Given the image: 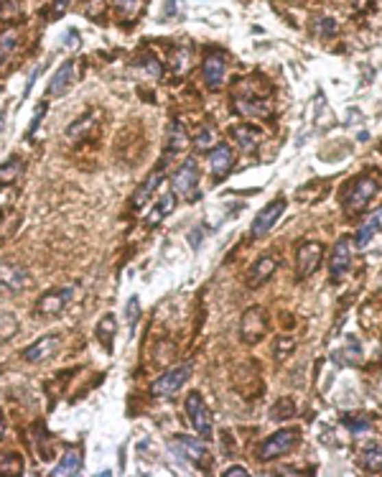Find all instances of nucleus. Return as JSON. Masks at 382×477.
Instances as JSON below:
<instances>
[{
	"label": "nucleus",
	"instance_id": "obj_1",
	"mask_svg": "<svg viewBox=\"0 0 382 477\" xmlns=\"http://www.w3.org/2000/svg\"><path fill=\"white\" fill-rule=\"evenodd\" d=\"M263 80H242L235 90V110L245 117H270V87L260 84Z\"/></svg>",
	"mask_w": 382,
	"mask_h": 477
},
{
	"label": "nucleus",
	"instance_id": "obj_2",
	"mask_svg": "<svg viewBox=\"0 0 382 477\" xmlns=\"http://www.w3.org/2000/svg\"><path fill=\"white\" fill-rule=\"evenodd\" d=\"M380 184L374 176H357L355 181H349L344 194H342V202H344V209L347 212H359L370 205V199L377 194Z\"/></svg>",
	"mask_w": 382,
	"mask_h": 477
},
{
	"label": "nucleus",
	"instance_id": "obj_3",
	"mask_svg": "<svg viewBox=\"0 0 382 477\" xmlns=\"http://www.w3.org/2000/svg\"><path fill=\"white\" fill-rule=\"evenodd\" d=\"M301 441V432L298 429H278L276 434H270L258 450L260 462H270V459L280 457L285 452H291Z\"/></svg>",
	"mask_w": 382,
	"mask_h": 477
},
{
	"label": "nucleus",
	"instance_id": "obj_4",
	"mask_svg": "<svg viewBox=\"0 0 382 477\" xmlns=\"http://www.w3.org/2000/svg\"><path fill=\"white\" fill-rule=\"evenodd\" d=\"M171 184H174V194H178L187 202H196V197H199V166L194 159H187L181 163V169L174 174Z\"/></svg>",
	"mask_w": 382,
	"mask_h": 477
},
{
	"label": "nucleus",
	"instance_id": "obj_5",
	"mask_svg": "<svg viewBox=\"0 0 382 477\" xmlns=\"http://www.w3.org/2000/svg\"><path fill=\"white\" fill-rule=\"evenodd\" d=\"M28 279H31V273L26 266L10 261V258L0 261V294H21L28 286Z\"/></svg>",
	"mask_w": 382,
	"mask_h": 477
},
{
	"label": "nucleus",
	"instance_id": "obj_6",
	"mask_svg": "<svg viewBox=\"0 0 382 477\" xmlns=\"http://www.w3.org/2000/svg\"><path fill=\"white\" fill-rule=\"evenodd\" d=\"M191 365L189 362H184V365H176V368H171L169 373H163L156 383L151 386V393L156 398H171L174 393H176L178 388L184 386L189 378H191Z\"/></svg>",
	"mask_w": 382,
	"mask_h": 477
},
{
	"label": "nucleus",
	"instance_id": "obj_7",
	"mask_svg": "<svg viewBox=\"0 0 382 477\" xmlns=\"http://www.w3.org/2000/svg\"><path fill=\"white\" fill-rule=\"evenodd\" d=\"M74 299V286H62V288H51L41 294V299L36 301V314L38 316H56L62 314L64 309L69 306V301Z\"/></svg>",
	"mask_w": 382,
	"mask_h": 477
},
{
	"label": "nucleus",
	"instance_id": "obj_8",
	"mask_svg": "<svg viewBox=\"0 0 382 477\" xmlns=\"http://www.w3.org/2000/svg\"><path fill=\"white\" fill-rule=\"evenodd\" d=\"M187 416L191 426L196 429V434H202L204 439L212 437V414H209V408H206L204 398L199 396V393H189L187 396Z\"/></svg>",
	"mask_w": 382,
	"mask_h": 477
},
{
	"label": "nucleus",
	"instance_id": "obj_9",
	"mask_svg": "<svg viewBox=\"0 0 382 477\" xmlns=\"http://www.w3.org/2000/svg\"><path fill=\"white\" fill-rule=\"evenodd\" d=\"M80 80V62L77 59H69V62H64L56 72H53L51 82H49V87H46V95H56V97H62L67 92L77 84Z\"/></svg>",
	"mask_w": 382,
	"mask_h": 477
},
{
	"label": "nucleus",
	"instance_id": "obj_10",
	"mask_svg": "<svg viewBox=\"0 0 382 477\" xmlns=\"http://www.w3.org/2000/svg\"><path fill=\"white\" fill-rule=\"evenodd\" d=\"M171 450L176 452L181 459H189L194 465L209 467V450L199 439H194V437H176V439H171Z\"/></svg>",
	"mask_w": 382,
	"mask_h": 477
},
{
	"label": "nucleus",
	"instance_id": "obj_11",
	"mask_svg": "<svg viewBox=\"0 0 382 477\" xmlns=\"http://www.w3.org/2000/svg\"><path fill=\"white\" fill-rule=\"evenodd\" d=\"M283 212H285V199L283 197L273 199V202H270V205H265V207L258 212V217L252 220L250 235H252V237H263V235H267L270 230H273V225L280 220V215H283Z\"/></svg>",
	"mask_w": 382,
	"mask_h": 477
},
{
	"label": "nucleus",
	"instance_id": "obj_12",
	"mask_svg": "<svg viewBox=\"0 0 382 477\" xmlns=\"http://www.w3.org/2000/svg\"><path fill=\"white\" fill-rule=\"evenodd\" d=\"M265 327H267L265 312H263L260 306H250L248 312L242 314L240 337L248 345H255V342H260V340H263V334H265Z\"/></svg>",
	"mask_w": 382,
	"mask_h": 477
},
{
	"label": "nucleus",
	"instance_id": "obj_13",
	"mask_svg": "<svg viewBox=\"0 0 382 477\" xmlns=\"http://www.w3.org/2000/svg\"><path fill=\"white\" fill-rule=\"evenodd\" d=\"M324 258V245L321 243H303L296 255V266H298V279H309L316 273Z\"/></svg>",
	"mask_w": 382,
	"mask_h": 477
},
{
	"label": "nucleus",
	"instance_id": "obj_14",
	"mask_svg": "<svg viewBox=\"0 0 382 477\" xmlns=\"http://www.w3.org/2000/svg\"><path fill=\"white\" fill-rule=\"evenodd\" d=\"M202 74H204V82L209 90H219L224 84V77H227V59L222 54H209L202 64Z\"/></svg>",
	"mask_w": 382,
	"mask_h": 477
},
{
	"label": "nucleus",
	"instance_id": "obj_15",
	"mask_svg": "<svg viewBox=\"0 0 382 477\" xmlns=\"http://www.w3.org/2000/svg\"><path fill=\"white\" fill-rule=\"evenodd\" d=\"M349 240L347 237H342L337 245H334V251H331V258H329V273L331 279L339 281L344 279L349 273V266H352V248H349Z\"/></svg>",
	"mask_w": 382,
	"mask_h": 477
},
{
	"label": "nucleus",
	"instance_id": "obj_16",
	"mask_svg": "<svg viewBox=\"0 0 382 477\" xmlns=\"http://www.w3.org/2000/svg\"><path fill=\"white\" fill-rule=\"evenodd\" d=\"M232 166H235V156H232L230 146L219 143L217 148L209 151V172H212L214 179H224L232 172Z\"/></svg>",
	"mask_w": 382,
	"mask_h": 477
},
{
	"label": "nucleus",
	"instance_id": "obj_17",
	"mask_svg": "<svg viewBox=\"0 0 382 477\" xmlns=\"http://www.w3.org/2000/svg\"><path fill=\"white\" fill-rule=\"evenodd\" d=\"M278 270V258L276 255H263L258 261L250 266V273H248V286L250 288H258L263 286L273 273Z\"/></svg>",
	"mask_w": 382,
	"mask_h": 477
},
{
	"label": "nucleus",
	"instance_id": "obj_18",
	"mask_svg": "<svg viewBox=\"0 0 382 477\" xmlns=\"http://www.w3.org/2000/svg\"><path fill=\"white\" fill-rule=\"evenodd\" d=\"M59 347V337L56 334H46L41 340H36L34 345H28L23 350V360L26 362H44L46 358H51Z\"/></svg>",
	"mask_w": 382,
	"mask_h": 477
},
{
	"label": "nucleus",
	"instance_id": "obj_19",
	"mask_svg": "<svg viewBox=\"0 0 382 477\" xmlns=\"http://www.w3.org/2000/svg\"><path fill=\"white\" fill-rule=\"evenodd\" d=\"M331 360L337 362V365H342V368H355V365L362 362V345L357 342V337H347L344 347L334 352Z\"/></svg>",
	"mask_w": 382,
	"mask_h": 477
},
{
	"label": "nucleus",
	"instance_id": "obj_20",
	"mask_svg": "<svg viewBox=\"0 0 382 477\" xmlns=\"http://www.w3.org/2000/svg\"><path fill=\"white\" fill-rule=\"evenodd\" d=\"M232 138L240 148V153H255L260 146V130L252 126H235L232 128Z\"/></svg>",
	"mask_w": 382,
	"mask_h": 477
},
{
	"label": "nucleus",
	"instance_id": "obj_21",
	"mask_svg": "<svg viewBox=\"0 0 382 477\" xmlns=\"http://www.w3.org/2000/svg\"><path fill=\"white\" fill-rule=\"evenodd\" d=\"M189 148V133L181 120H174L169 126V138H166V156H178Z\"/></svg>",
	"mask_w": 382,
	"mask_h": 477
},
{
	"label": "nucleus",
	"instance_id": "obj_22",
	"mask_svg": "<svg viewBox=\"0 0 382 477\" xmlns=\"http://www.w3.org/2000/svg\"><path fill=\"white\" fill-rule=\"evenodd\" d=\"M82 472V452L80 450H67L64 457L56 462V467L51 469L53 477H74Z\"/></svg>",
	"mask_w": 382,
	"mask_h": 477
},
{
	"label": "nucleus",
	"instance_id": "obj_23",
	"mask_svg": "<svg viewBox=\"0 0 382 477\" xmlns=\"http://www.w3.org/2000/svg\"><path fill=\"white\" fill-rule=\"evenodd\" d=\"M160 181H163V169H156V172H151V176L143 181L141 189L133 194V202H130V205H133V209H143V207H145V202L151 199L153 191L158 189Z\"/></svg>",
	"mask_w": 382,
	"mask_h": 477
},
{
	"label": "nucleus",
	"instance_id": "obj_24",
	"mask_svg": "<svg viewBox=\"0 0 382 477\" xmlns=\"http://www.w3.org/2000/svg\"><path fill=\"white\" fill-rule=\"evenodd\" d=\"M18 49V31L16 28H8V31H3L0 34V74L8 69L10 59L16 54Z\"/></svg>",
	"mask_w": 382,
	"mask_h": 477
},
{
	"label": "nucleus",
	"instance_id": "obj_25",
	"mask_svg": "<svg viewBox=\"0 0 382 477\" xmlns=\"http://www.w3.org/2000/svg\"><path fill=\"white\" fill-rule=\"evenodd\" d=\"M95 123H97V113H95V110H89L87 115H82L80 120H74V123L67 128V135L80 141V138H84V135H87L92 128H95Z\"/></svg>",
	"mask_w": 382,
	"mask_h": 477
},
{
	"label": "nucleus",
	"instance_id": "obj_26",
	"mask_svg": "<svg viewBox=\"0 0 382 477\" xmlns=\"http://www.w3.org/2000/svg\"><path fill=\"white\" fill-rule=\"evenodd\" d=\"M174 207H176V194H163L160 197V202H156V207H153V212L148 215V225H158L163 217H169L171 212H174Z\"/></svg>",
	"mask_w": 382,
	"mask_h": 477
},
{
	"label": "nucleus",
	"instance_id": "obj_27",
	"mask_svg": "<svg viewBox=\"0 0 382 477\" xmlns=\"http://www.w3.org/2000/svg\"><path fill=\"white\" fill-rule=\"evenodd\" d=\"M135 67H141L143 72L153 77V80H160V74H163V67H160L158 56L153 54V51H143V54L135 56Z\"/></svg>",
	"mask_w": 382,
	"mask_h": 477
},
{
	"label": "nucleus",
	"instance_id": "obj_28",
	"mask_svg": "<svg viewBox=\"0 0 382 477\" xmlns=\"http://www.w3.org/2000/svg\"><path fill=\"white\" fill-rule=\"evenodd\" d=\"M217 146H219V133H217V128L214 126H204L202 130H199V135L194 138V148L199 153L212 151V148H217Z\"/></svg>",
	"mask_w": 382,
	"mask_h": 477
},
{
	"label": "nucleus",
	"instance_id": "obj_29",
	"mask_svg": "<svg viewBox=\"0 0 382 477\" xmlns=\"http://www.w3.org/2000/svg\"><path fill=\"white\" fill-rule=\"evenodd\" d=\"M362 465L372 475L382 472V444H367L365 452H362Z\"/></svg>",
	"mask_w": 382,
	"mask_h": 477
},
{
	"label": "nucleus",
	"instance_id": "obj_30",
	"mask_svg": "<svg viewBox=\"0 0 382 477\" xmlns=\"http://www.w3.org/2000/svg\"><path fill=\"white\" fill-rule=\"evenodd\" d=\"M169 64L176 74H187L189 67H191V51H189L187 46H174V49H171Z\"/></svg>",
	"mask_w": 382,
	"mask_h": 477
},
{
	"label": "nucleus",
	"instance_id": "obj_31",
	"mask_svg": "<svg viewBox=\"0 0 382 477\" xmlns=\"http://www.w3.org/2000/svg\"><path fill=\"white\" fill-rule=\"evenodd\" d=\"M21 174H23V161L21 159H8L5 163H0V187L16 184Z\"/></svg>",
	"mask_w": 382,
	"mask_h": 477
},
{
	"label": "nucleus",
	"instance_id": "obj_32",
	"mask_svg": "<svg viewBox=\"0 0 382 477\" xmlns=\"http://www.w3.org/2000/svg\"><path fill=\"white\" fill-rule=\"evenodd\" d=\"M23 472V457L16 452H0V475H21Z\"/></svg>",
	"mask_w": 382,
	"mask_h": 477
},
{
	"label": "nucleus",
	"instance_id": "obj_33",
	"mask_svg": "<svg viewBox=\"0 0 382 477\" xmlns=\"http://www.w3.org/2000/svg\"><path fill=\"white\" fill-rule=\"evenodd\" d=\"M377 230H380V215L370 217L365 225H362V230L357 233V240H355L357 248H367V245H370V240L377 235Z\"/></svg>",
	"mask_w": 382,
	"mask_h": 477
},
{
	"label": "nucleus",
	"instance_id": "obj_34",
	"mask_svg": "<svg viewBox=\"0 0 382 477\" xmlns=\"http://www.w3.org/2000/svg\"><path fill=\"white\" fill-rule=\"evenodd\" d=\"M112 332H115V316H102V322L97 325V340L102 342L105 350H112Z\"/></svg>",
	"mask_w": 382,
	"mask_h": 477
},
{
	"label": "nucleus",
	"instance_id": "obj_35",
	"mask_svg": "<svg viewBox=\"0 0 382 477\" xmlns=\"http://www.w3.org/2000/svg\"><path fill=\"white\" fill-rule=\"evenodd\" d=\"M23 16V5H21V0H0V21H5V23H13Z\"/></svg>",
	"mask_w": 382,
	"mask_h": 477
},
{
	"label": "nucleus",
	"instance_id": "obj_36",
	"mask_svg": "<svg viewBox=\"0 0 382 477\" xmlns=\"http://www.w3.org/2000/svg\"><path fill=\"white\" fill-rule=\"evenodd\" d=\"M115 10L120 13V19L125 21H133L143 8V0H112Z\"/></svg>",
	"mask_w": 382,
	"mask_h": 477
},
{
	"label": "nucleus",
	"instance_id": "obj_37",
	"mask_svg": "<svg viewBox=\"0 0 382 477\" xmlns=\"http://www.w3.org/2000/svg\"><path fill=\"white\" fill-rule=\"evenodd\" d=\"M342 423H344L352 434L370 432V419H367V416H362V414H344V416H342Z\"/></svg>",
	"mask_w": 382,
	"mask_h": 477
},
{
	"label": "nucleus",
	"instance_id": "obj_38",
	"mask_svg": "<svg viewBox=\"0 0 382 477\" xmlns=\"http://www.w3.org/2000/svg\"><path fill=\"white\" fill-rule=\"evenodd\" d=\"M18 332V319L13 314H0V342H8Z\"/></svg>",
	"mask_w": 382,
	"mask_h": 477
},
{
	"label": "nucleus",
	"instance_id": "obj_39",
	"mask_svg": "<svg viewBox=\"0 0 382 477\" xmlns=\"http://www.w3.org/2000/svg\"><path fill=\"white\" fill-rule=\"evenodd\" d=\"M291 416H296V404L291 401V398H280V401L276 404L273 419H276V421H283V419H291Z\"/></svg>",
	"mask_w": 382,
	"mask_h": 477
},
{
	"label": "nucleus",
	"instance_id": "obj_40",
	"mask_svg": "<svg viewBox=\"0 0 382 477\" xmlns=\"http://www.w3.org/2000/svg\"><path fill=\"white\" fill-rule=\"evenodd\" d=\"M82 13L89 19H99L105 13V0H82Z\"/></svg>",
	"mask_w": 382,
	"mask_h": 477
},
{
	"label": "nucleus",
	"instance_id": "obj_41",
	"mask_svg": "<svg viewBox=\"0 0 382 477\" xmlns=\"http://www.w3.org/2000/svg\"><path fill=\"white\" fill-rule=\"evenodd\" d=\"M294 340H291V337H283V340H278L276 342V360L278 362H283L285 358H288V355H291V352H294Z\"/></svg>",
	"mask_w": 382,
	"mask_h": 477
},
{
	"label": "nucleus",
	"instance_id": "obj_42",
	"mask_svg": "<svg viewBox=\"0 0 382 477\" xmlns=\"http://www.w3.org/2000/svg\"><path fill=\"white\" fill-rule=\"evenodd\" d=\"M316 34L319 36H334L337 34V23L331 19H319V23H316Z\"/></svg>",
	"mask_w": 382,
	"mask_h": 477
},
{
	"label": "nucleus",
	"instance_id": "obj_43",
	"mask_svg": "<svg viewBox=\"0 0 382 477\" xmlns=\"http://www.w3.org/2000/svg\"><path fill=\"white\" fill-rule=\"evenodd\" d=\"M141 314V306H138V299H130V304H128V322H130V332H133V325H135V316Z\"/></svg>",
	"mask_w": 382,
	"mask_h": 477
},
{
	"label": "nucleus",
	"instance_id": "obj_44",
	"mask_svg": "<svg viewBox=\"0 0 382 477\" xmlns=\"http://www.w3.org/2000/svg\"><path fill=\"white\" fill-rule=\"evenodd\" d=\"M67 5H69V0H53V5H51V13H49V19L56 21L59 16H62L64 10H67Z\"/></svg>",
	"mask_w": 382,
	"mask_h": 477
},
{
	"label": "nucleus",
	"instance_id": "obj_45",
	"mask_svg": "<svg viewBox=\"0 0 382 477\" xmlns=\"http://www.w3.org/2000/svg\"><path fill=\"white\" fill-rule=\"evenodd\" d=\"M181 10H184V0H169V5H166V19L176 16Z\"/></svg>",
	"mask_w": 382,
	"mask_h": 477
},
{
	"label": "nucleus",
	"instance_id": "obj_46",
	"mask_svg": "<svg viewBox=\"0 0 382 477\" xmlns=\"http://www.w3.org/2000/svg\"><path fill=\"white\" fill-rule=\"evenodd\" d=\"M44 113H46V102L41 105V108H38V113L34 115V123H31V128H28V138H31V135L36 133V128L41 126V117H44Z\"/></svg>",
	"mask_w": 382,
	"mask_h": 477
},
{
	"label": "nucleus",
	"instance_id": "obj_47",
	"mask_svg": "<svg viewBox=\"0 0 382 477\" xmlns=\"http://www.w3.org/2000/svg\"><path fill=\"white\" fill-rule=\"evenodd\" d=\"M237 475H240V477H248V469L242 467V465H235V467H230L227 472H224V477H237Z\"/></svg>",
	"mask_w": 382,
	"mask_h": 477
},
{
	"label": "nucleus",
	"instance_id": "obj_48",
	"mask_svg": "<svg viewBox=\"0 0 382 477\" xmlns=\"http://www.w3.org/2000/svg\"><path fill=\"white\" fill-rule=\"evenodd\" d=\"M67 46H80V34H77V31H69V34H67Z\"/></svg>",
	"mask_w": 382,
	"mask_h": 477
},
{
	"label": "nucleus",
	"instance_id": "obj_49",
	"mask_svg": "<svg viewBox=\"0 0 382 477\" xmlns=\"http://www.w3.org/2000/svg\"><path fill=\"white\" fill-rule=\"evenodd\" d=\"M5 437V419H3V414H0V439Z\"/></svg>",
	"mask_w": 382,
	"mask_h": 477
},
{
	"label": "nucleus",
	"instance_id": "obj_50",
	"mask_svg": "<svg viewBox=\"0 0 382 477\" xmlns=\"http://www.w3.org/2000/svg\"><path fill=\"white\" fill-rule=\"evenodd\" d=\"M0 128H3V113H0Z\"/></svg>",
	"mask_w": 382,
	"mask_h": 477
}]
</instances>
